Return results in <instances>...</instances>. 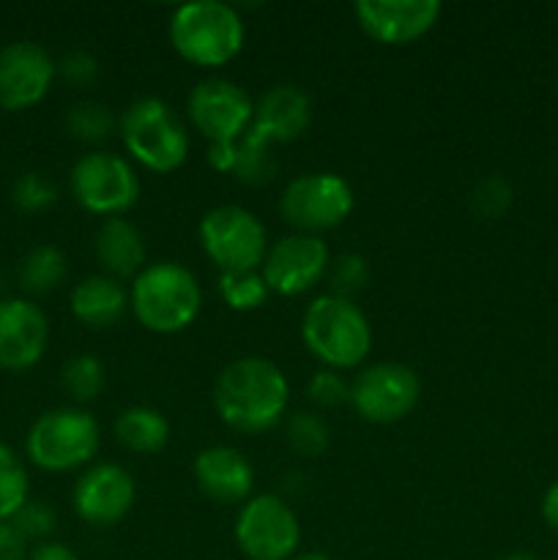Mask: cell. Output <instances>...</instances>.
<instances>
[{
  "instance_id": "1",
  "label": "cell",
  "mask_w": 558,
  "mask_h": 560,
  "mask_svg": "<svg viewBox=\"0 0 558 560\" xmlns=\"http://www.w3.org/2000/svg\"><path fill=\"white\" fill-rule=\"evenodd\" d=\"M290 386L274 361L246 355L224 366L213 386V408L235 432H266L288 408Z\"/></svg>"
},
{
  "instance_id": "2",
  "label": "cell",
  "mask_w": 558,
  "mask_h": 560,
  "mask_svg": "<svg viewBox=\"0 0 558 560\" xmlns=\"http://www.w3.org/2000/svg\"><path fill=\"white\" fill-rule=\"evenodd\" d=\"M135 317L153 334H178L200 315L202 293L197 277L178 262H153L131 284Z\"/></svg>"
},
{
  "instance_id": "3",
  "label": "cell",
  "mask_w": 558,
  "mask_h": 560,
  "mask_svg": "<svg viewBox=\"0 0 558 560\" xmlns=\"http://www.w3.org/2000/svg\"><path fill=\"white\" fill-rule=\"evenodd\" d=\"M301 337L328 370H356L367 359L372 328L364 312L350 299L328 293L312 301L301 320Z\"/></svg>"
},
{
  "instance_id": "4",
  "label": "cell",
  "mask_w": 558,
  "mask_h": 560,
  "mask_svg": "<svg viewBox=\"0 0 558 560\" xmlns=\"http://www.w3.org/2000/svg\"><path fill=\"white\" fill-rule=\"evenodd\" d=\"M191 126L211 142L208 162L219 173H233L235 142L249 131L255 104L249 93L230 80H202L189 96Z\"/></svg>"
},
{
  "instance_id": "5",
  "label": "cell",
  "mask_w": 558,
  "mask_h": 560,
  "mask_svg": "<svg viewBox=\"0 0 558 560\" xmlns=\"http://www.w3.org/2000/svg\"><path fill=\"white\" fill-rule=\"evenodd\" d=\"M175 52L202 69L230 63L244 47V22L239 11L219 0H197L175 9L170 20Z\"/></svg>"
},
{
  "instance_id": "6",
  "label": "cell",
  "mask_w": 558,
  "mask_h": 560,
  "mask_svg": "<svg viewBox=\"0 0 558 560\" xmlns=\"http://www.w3.org/2000/svg\"><path fill=\"white\" fill-rule=\"evenodd\" d=\"M120 137L126 151L153 173H173L189 153L186 126L162 98H137L129 104L120 115Z\"/></svg>"
},
{
  "instance_id": "7",
  "label": "cell",
  "mask_w": 558,
  "mask_h": 560,
  "mask_svg": "<svg viewBox=\"0 0 558 560\" xmlns=\"http://www.w3.org/2000/svg\"><path fill=\"white\" fill-rule=\"evenodd\" d=\"M98 441L102 435L91 413L60 408L38 416L27 435V454L44 470H71L96 457Z\"/></svg>"
},
{
  "instance_id": "8",
  "label": "cell",
  "mask_w": 558,
  "mask_h": 560,
  "mask_svg": "<svg viewBox=\"0 0 558 560\" xmlns=\"http://www.w3.org/2000/svg\"><path fill=\"white\" fill-rule=\"evenodd\" d=\"M200 241L219 271H257L266 260V228L241 206H219L202 217Z\"/></svg>"
},
{
  "instance_id": "9",
  "label": "cell",
  "mask_w": 558,
  "mask_h": 560,
  "mask_svg": "<svg viewBox=\"0 0 558 560\" xmlns=\"http://www.w3.org/2000/svg\"><path fill=\"white\" fill-rule=\"evenodd\" d=\"M282 219L299 233H321L342 224L353 211V189L334 173H310L293 178L279 200Z\"/></svg>"
},
{
  "instance_id": "10",
  "label": "cell",
  "mask_w": 558,
  "mask_h": 560,
  "mask_svg": "<svg viewBox=\"0 0 558 560\" xmlns=\"http://www.w3.org/2000/svg\"><path fill=\"white\" fill-rule=\"evenodd\" d=\"M235 545L249 560H290L301 545L299 517L282 498H249L235 520Z\"/></svg>"
},
{
  "instance_id": "11",
  "label": "cell",
  "mask_w": 558,
  "mask_h": 560,
  "mask_svg": "<svg viewBox=\"0 0 558 560\" xmlns=\"http://www.w3.org/2000/svg\"><path fill=\"white\" fill-rule=\"evenodd\" d=\"M421 383L410 366L397 361L367 366L350 383V405L356 413L372 424H394L416 408Z\"/></svg>"
},
{
  "instance_id": "12",
  "label": "cell",
  "mask_w": 558,
  "mask_h": 560,
  "mask_svg": "<svg viewBox=\"0 0 558 560\" xmlns=\"http://www.w3.org/2000/svg\"><path fill=\"white\" fill-rule=\"evenodd\" d=\"M71 191L85 211L113 219L135 206L140 197V180L126 159L93 151L71 170Z\"/></svg>"
},
{
  "instance_id": "13",
  "label": "cell",
  "mask_w": 558,
  "mask_h": 560,
  "mask_svg": "<svg viewBox=\"0 0 558 560\" xmlns=\"http://www.w3.org/2000/svg\"><path fill=\"white\" fill-rule=\"evenodd\" d=\"M328 246L317 235L295 233L277 241L263 260V282L268 293L301 295L328 273Z\"/></svg>"
},
{
  "instance_id": "14",
  "label": "cell",
  "mask_w": 558,
  "mask_h": 560,
  "mask_svg": "<svg viewBox=\"0 0 558 560\" xmlns=\"http://www.w3.org/2000/svg\"><path fill=\"white\" fill-rule=\"evenodd\" d=\"M356 22L381 44H410L430 33L441 16L438 0H359Z\"/></svg>"
},
{
  "instance_id": "15",
  "label": "cell",
  "mask_w": 558,
  "mask_h": 560,
  "mask_svg": "<svg viewBox=\"0 0 558 560\" xmlns=\"http://www.w3.org/2000/svg\"><path fill=\"white\" fill-rule=\"evenodd\" d=\"M55 80V63L33 42H16L0 52V107L27 109L47 96Z\"/></svg>"
},
{
  "instance_id": "16",
  "label": "cell",
  "mask_w": 558,
  "mask_h": 560,
  "mask_svg": "<svg viewBox=\"0 0 558 560\" xmlns=\"http://www.w3.org/2000/svg\"><path fill=\"white\" fill-rule=\"evenodd\" d=\"M135 506V481L118 465H93L74 487V512L88 525L107 528Z\"/></svg>"
},
{
  "instance_id": "17",
  "label": "cell",
  "mask_w": 558,
  "mask_h": 560,
  "mask_svg": "<svg viewBox=\"0 0 558 560\" xmlns=\"http://www.w3.org/2000/svg\"><path fill=\"white\" fill-rule=\"evenodd\" d=\"M47 317L31 301L11 299L0 304V366L27 370L36 364L47 348Z\"/></svg>"
},
{
  "instance_id": "18",
  "label": "cell",
  "mask_w": 558,
  "mask_h": 560,
  "mask_svg": "<svg viewBox=\"0 0 558 560\" xmlns=\"http://www.w3.org/2000/svg\"><path fill=\"white\" fill-rule=\"evenodd\" d=\"M195 479L202 495L222 506L246 503L255 487V470L249 459L230 446L202 448L195 459Z\"/></svg>"
},
{
  "instance_id": "19",
  "label": "cell",
  "mask_w": 558,
  "mask_h": 560,
  "mask_svg": "<svg viewBox=\"0 0 558 560\" xmlns=\"http://www.w3.org/2000/svg\"><path fill=\"white\" fill-rule=\"evenodd\" d=\"M312 104L301 88L295 85H274L260 96L255 107L252 131L274 142H293L310 129Z\"/></svg>"
},
{
  "instance_id": "20",
  "label": "cell",
  "mask_w": 558,
  "mask_h": 560,
  "mask_svg": "<svg viewBox=\"0 0 558 560\" xmlns=\"http://www.w3.org/2000/svg\"><path fill=\"white\" fill-rule=\"evenodd\" d=\"M96 257L113 279L135 277V273L142 271V262H146V241H142L140 230L135 224L113 217L98 228Z\"/></svg>"
},
{
  "instance_id": "21",
  "label": "cell",
  "mask_w": 558,
  "mask_h": 560,
  "mask_svg": "<svg viewBox=\"0 0 558 560\" xmlns=\"http://www.w3.org/2000/svg\"><path fill=\"white\" fill-rule=\"evenodd\" d=\"M71 312L91 328H109L124 317L126 290L113 277H88L71 290Z\"/></svg>"
},
{
  "instance_id": "22",
  "label": "cell",
  "mask_w": 558,
  "mask_h": 560,
  "mask_svg": "<svg viewBox=\"0 0 558 560\" xmlns=\"http://www.w3.org/2000/svg\"><path fill=\"white\" fill-rule=\"evenodd\" d=\"M115 438L135 454H156L170 443V421L159 410L137 405L115 421Z\"/></svg>"
},
{
  "instance_id": "23",
  "label": "cell",
  "mask_w": 558,
  "mask_h": 560,
  "mask_svg": "<svg viewBox=\"0 0 558 560\" xmlns=\"http://www.w3.org/2000/svg\"><path fill=\"white\" fill-rule=\"evenodd\" d=\"M233 175L249 186H266L277 175V159L271 153V142L263 140L257 131H252V126L235 142Z\"/></svg>"
},
{
  "instance_id": "24",
  "label": "cell",
  "mask_w": 558,
  "mask_h": 560,
  "mask_svg": "<svg viewBox=\"0 0 558 560\" xmlns=\"http://www.w3.org/2000/svg\"><path fill=\"white\" fill-rule=\"evenodd\" d=\"M66 277V257L55 246H38L22 260L20 282L27 293H49Z\"/></svg>"
},
{
  "instance_id": "25",
  "label": "cell",
  "mask_w": 558,
  "mask_h": 560,
  "mask_svg": "<svg viewBox=\"0 0 558 560\" xmlns=\"http://www.w3.org/2000/svg\"><path fill=\"white\" fill-rule=\"evenodd\" d=\"M219 293L224 304L235 312H252L266 304L268 288L257 271H222L219 273Z\"/></svg>"
},
{
  "instance_id": "26",
  "label": "cell",
  "mask_w": 558,
  "mask_h": 560,
  "mask_svg": "<svg viewBox=\"0 0 558 560\" xmlns=\"http://www.w3.org/2000/svg\"><path fill=\"white\" fill-rule=\"evenodd\" d=\"M27 503V474L16 454L0 443V520H11Z\"/></svg>"
},
{
  "instance_id": "27",
  "label": "cell",
  "mask_w": 558,
  "mask_h": 560,
  "mask_svg": "<svg viewBox=\"0 0 558 560\" xmlns=\"http://www.w3.org/2000/svg\"><path fill=\"white\" fill-rule=\"evenodd\" d=\"M284 435H288L290 448H293L299 457L315 459L321 457L328 448V424L315 413H295L290 416L288 427H284Z\"/></svg>"
},
{
  "instance_id": "28",
  "label": "cell",
  "mask_w": 558,
  "mask_h": 560,
  "mask_svg": "<svg viewBox=\"0 0 558 560\" xmlns=\"http://www.w3.org/2000/svg\"><path fill=\"white\" fill-rule=\"evenodd\" d=\"M63 388L77 399V402H91L104 388V366L93 355H77L60 372Z\"/></svg>"
},
{
  "instance_id": "29",
  "label": "cell",
  "mask_w": 558,
  "mask_h": 560,
  "mask_svg": "<svg viewBox=\"0 0 558 560\" xmlns=\"http://www.w3.org/2000/svg\"><path fill=\"white\" fill-rule=\"evenodd\" d=\"M66 129H69L71 137L82 142H102L115 129V118L104 104L80 102L71 107L69 118H66Z\"/></svg>"
},
{
  "instance_id": "30",
  "label": "cell",
  "mask_w": 558,
  "mask_h": 560,
  "mask_svg": "<svg viewBox=\"0 0 558 560\" xmlns=\"http://www.w3.org/2000/svg\"><path fill=\"white\" fill-rule=\"evenodd\" d=\"M328 279H332L334 295L350 299L370 282V268H367V260L361 255H339L328 266Z\"/></svg>"
},
{
  "instance_id": "31",
  "label": "cell",
  "mask_w": 558,
  "mask_h": 560,
  "mask_svg": "<svg viewBox=\"0 0 558 560\" xmlns=\"http://www.w3.org/2000/svg\"><path fill=\"white\" fill-rule=\"evenodd\" d=\"M55 200H58V191L44 175L27 173L14 184V202L22 211H47Z\"/></svg>"
},
{
  "instance_id": "32",
  "label": "cell",
  "mask_w": 558,
  "mask_h": 560,
  "mask_svg": "<svg viewBox=\"0 0 558 560\" xmlns=\"http://www.w3.org/2000/svg\"><path fill=\"white\" fill-rule=\"evenodd\" d=\"M11 525L20 530L22 539H44L55 530V512L44 501H27L20 512L11 517Z\"/></svg>"
},
{
  "instance_id": "33",
  "label": "cell",
  "mask_w": 558,
  "mask_h": 560,
  "mask_svg": "<svg viewBox=\"0 0 558 560\" xmlns=\"http://www.w3.org/2000/svg\"><path fill=\"white\" fill-rule=\"evenodd\" d=\"M306 394H310V399L317 408H337V405L350 402V386L345 383V377L334 370L315 372Z\"/></svg>"
},
{
  "instance_id": "34",
  "label": "cell",
  "mask_w": 558,
  "mask_h": 560,
  "mask_svg": "<svg viewBox=\"0 0 558 560\" xmlns=\"http://www.w3.org/2000/svg\"><path fill=\"white\" fill-rule=\"evenodd\" d=\"M512 202V189L503 178H487L474 191V211L485 219H498Z\"/></svg>"
},
{
  "instance_id": "35",
  "label": "cell",
  "mask_w": 558,
  "mask_h": 560,
  "mask_svg": "<svg viewBox=\"0 0 558 560\" xmlns=\"http://www.w3.org/2000/svg\"><path fill=\"white\" fill-rule=\"evenodd\" d=\"M96 60L88 52H71L66 55L63 63H60V74L66 77L74 85H88V82L96 80Z\"/></svg>"
},
{
  "instance_id": "36",
  "label": "cell",
  "mask_w": 558,
  "mask_h": 560,
  "mask_svg": "<svg viewBox=\"0 0 558 560\" xmlns=\"http://www.w3.org/2000/svg\"><path fill=\"white\" fill-rule=\"evenodd\" d=\"M27 558V541L22 539L20 530L0 520V560H25Z\"/></svg>"
},
{
  "instance_id": "37",
  "label": "cell",
  "mask_w": 558,
  "mask_h": 560,
  "mask_svg": "<svg viewBox=\"0 0 558 560\" xmlns=\"http://www.w3.org/2000/svg\"><path fill=\"white\" fill-rule=\"evenodd\" d=\"M27 560H80V558H77L74 550L60 545V541H44V545H38L36 550L27 556Z\"/></svg>"
},
{
  "instance_id": "38",
  "label": "cell",
  "mask_w": 558,
  "mask_h": 560,
  "mask_svg": "<svg viewBox=\"0 0 558 560\" xmlns=\"http://www.w3.org/2000/svg\"><path fill=\"white\" fill-rule=\"evenodd\" d=\"M542 520L547 523V528L558 534V481H553L542 498Z\"/></svg>"
},
{
  "instance_id": "39",
  "label": "cell",
  "mask_w": 558,
  "mask_h": 560,
  "mask_svg": "<svg viewBox=\"0 0 558 560\" xmlns=\"http://www.w3.org/2000/svg\"><path fill=\"white\" fill-rule=\"evenodd\" d=\"M290 560H332V558L323 556V552H301V556H293Z\"/></svg>"
},
{
  "instance_id": "40",
  "label": "cell",
  "mask_w": 558,
  "mask_h": 560,
  "mask_svg": "<svg viewBox=\"0 0 558 560\" xmlns=\"http://www.w3.org/2000/svg\"><path fill=\"white\" fill-rule=\"evenodd\" d=\"M501 560H539V558L531 556V552H509V556H503Z\"/></svg>"
}]
</instances>
